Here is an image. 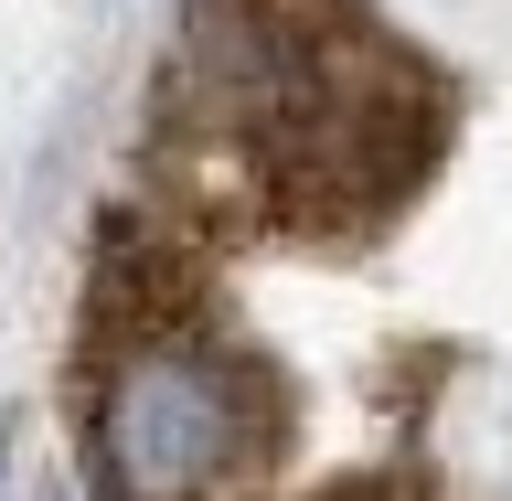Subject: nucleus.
Returning a JSON list of instances; mask_svg holds the SVG:
<instances>
[{
    "mask_svg": "<svg viewBox=\"0 0 512 501\" xmlns=\"http://www.w3.org/2000/svg\"><path fill=\"white\" fill-rule=\"evenodd\" d=\"M43 501H96V491H75V480H54V491H43Z\"/></svg>",
    "mask_w": 512,
    "mask_h": 501,
    "instance_id": "4",
    "label": "nucleus"
},
{
    "mask_svg": "<svg viewBox=\"0 0 512 501\" xmlns=\"http://www.w3.org/2000/svg\"><path fill=\"white\" fill-rule=\"evenodd\" d=\"M0 448H11V438H0Z\"/></svg>",
    "mask_w": 512,
    "mask_h": 501,
    "instance_id": "5",
    "label": "nucleus"
},
{
    "mask_svg": "<svg viewBox=\"0 0 512 501\" xmlns=\"http://www.w3.org/2000/svg\"><path fill=\"white\" fill-rule=\"evenodd\" d=\"M203 235L128 203L96 224L75 310V459L96 501H267L288 459V374L224 310Z\"/></svg>",
    "mask_w": 512,
    "mask_h": 501,
    "instance_id": "2",
    "label": "nucleus"
},
{
    "mask_svg": "<svg viewBox=\"0 0 512 501\" xmlns=\"http://www.w3.org/2000/svg\"><path fill=\"white\" fill-rule=\"evenodd\" d=\"M310 501H427V491L395 480V470H374V480H331V491H310Z\"/></svg>",
    "mask_w": 512,
    "mask_h": 501,
    "instance_id": "3",
    "label": "nucleus"
},
{
    "mask_svg": "<svg viewBox=\"0 0 512 501\" xmlns=\"http://www.w3.org/2000/svg\"><path fill=\"white\" fill-rule=\"evenodd\" d=\"M438 160V75L363 0H192L150 86V214L203 246L374 235Z\"/></svg>",
    "mask_w": 512,
    "mask_h": 501,
    "instance_id": "1",
    "label": "nucleus"
}]
</instances>
